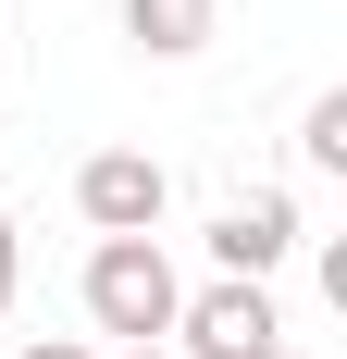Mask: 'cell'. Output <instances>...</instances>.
Masks as SVG:
<instances>
[{
  "label": "cell",
  "mask_w": 347,
  "mask_h": 359,
  "mask_svg": "<svg viewBox=\"0 0 347 359\" xmlns=\"http://www.w3.org/2000/svg\"><path fill=\"white\" fill-rule=\"evenodd\" d=\"M211 273H223V285H273L285 260H298V198H285V186H248V198H223V211H211Z\"/></svg>",
  "instance_id": "cell-3"
},
{
  "label": "cell",
  "mask_w": 347,
  "mask_h": 359,
  "mask_svg": "<svg viewBox=\"0 0 347 359\" xmlns=\"http://www.w3.org/2000/svg\"><path fill=\"white\" fill-rule=\"evenodd\" d=\"M298 161H310V174H347V87H322V100L298 111Z\"/></svg>",
  "instance_id": "cell-6"
},
{
  "label": "cell",
  "mask_w": 347,
  "mask_h": 359,
  "mask_svg": "<svg viewBox=\"0 0 347 359\" xmlns=\"http://www.w3.org/2000/svg\"><path fill=\"white\" fill-rule=\"evenodd\" d=\"M13 359H100V347H74V334H25Z\"/></svg>",
  "instance_id": "cell-8"
},
{
  "label": "cell",
  "mask_w": 347,
  "mask_h": 359,
  "mask_svg": "<svg viewBox=\"0 0 347 359\" xmlns=\"http://www.w3.org/2000/svg\"><path fill=\"white\" fill-rule=\"evenodd\" d=\"M124 359H174V347H124Z\"/></svg>",
  "instance_id": "cell-10"
},
{
  "label": "cell",
  "mask_w": 347,
  "mask_h": 359,
  "mask_svg": "<svg viewBox=\"0 0 347 359\" xmlns=\"http://www.w3.org/2000/svg\"><path fill=\"white\" fill-rule=\"evenodd\" d=\"M74 297H87V323H100V334L162 347L174 310H186V273H174L162 236H100V248H87V273H74Z\"/></svg>",
  "instance_id": "cell-1"
},
{
  "label": "cell",
  "mask_w": 347,
  "mask_h": 359,
  "mask_svg": "<svg viewBox=\"0 0 347 359\" xmlns=\"http://www.w3.org/2000/svg\"><path fill=\"white\" fill-rule=\"evenodd\" d=\"M13 273H25V236H13V211H0V310H13Z\"/></svg>",
  "instance_id": "cell-7"
},
{
  "label": "cell",
  "mask_w": 347,
  "mask_h": 359,
  "mask_svg": "<svg viewBox=\"0 0 347 359\" xmlns=\"http://www.w3.org/2000/svg\"><path fill=\"white\" fill-rule=\"evenodd\" d=\"M74 211H87V236H162L174 174L149 149H87V161H74Z\"/></svg>",
  "instance_id": "cell-4"
},
{
  "label": "cell",
  "mask_w": 347,
  "mask_h": 359,
  "mask_svg": "<svg viewBox=\"0 0 347 359\" xmlns=\"http://www.w3.org/2000/svg\"><path fill=\"white\" fill-rule=\"evenodd\" d=\"M0 74H13V37H0Z\"/></svg>",
  "instance_id": "cell-11"
},
{
  "label": "cell",
  "mask_w": 347,
  "mask_h": 359,
  "mask_svg": "<svg viewBox=\"0 0 347 359\" xmlns=\"http://www.w3.org/2000/svg\"><path fill=\"white\" fill-rule=\"evenodd\" d=\"M261 359H310V347H261Z\"/></svg>",
  "instance_id": "cell-9"
},
{
  "label": "cell",
  "mask_w": 347,
  "mask_h": 359,
  "mask_svg": "<svg viewBox=\"0 0 347 359\" xmlns=\"http://www.w3.org/2000/svg\"><path fill=\"white\" fill-rule=\"evenodd\" d=\"M211 25H223V0H124V37H137L149 62H199Z\"/></svg>",
  "instance_id": "cell-5"
},
{
  "label": "cell",
  "mask_w": 347,
  "mask_h": 359,
  "mask_svg": "<svg viewBox=\"0 0 347 359\" xmlns=\"http://www.w3.org/2000/svg\"><path fill=\"white\" fill-rule=\"evenodd\" d=\"M174 359H261V347H285V310H273V285H186V310H174V334H162Z\"/></svg>",
  "instance_id": "cell-2"
}]
</instances>
